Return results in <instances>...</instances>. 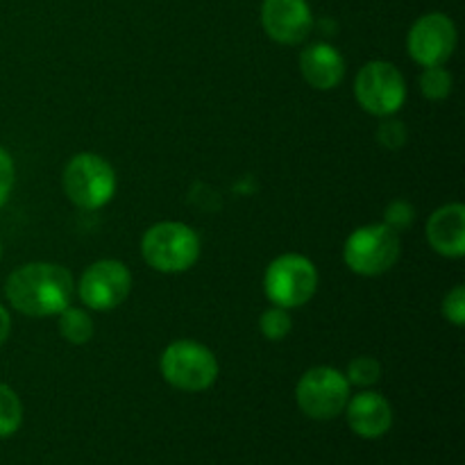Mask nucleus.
<instances>
[{
  "instance_id": "nucleus-1",
  "label": "nucleus",
  "mask_w": 465,
  "mask_h": 465,
  "mask_svg": "<svg viewBox=\"0 0 465 465\" xmlns=\"http://www.w3.org/2000/svg\"><path fill=\"white\" fill-rule=\"evenodd\" d=\"M5 295L25 316H57L71 304L73 277L57 263H25L7 277Z\"/></svg>"
},
{
  "instance_id": "nucleus-2",
  "label": "nucleus",
  "mask_w": 465,
  "mask_h": 465,
  "mask_svg": "<svg viewBox=\"0 0 465 465\" xmlns=\"http://www.w3.org/2000/svg\"><path fill=\"white\" fill-rule=\"evenodd\" d=\"M141 252L154 271L184 272L198 262L200 239L184 223H157L141 239Z\"/></svg>"
},
{
  "instance_id": "nucleus-3",
  "label": "nucleus",
  "mask_w": 465,
  "mask_h": 465,
  "mask_svg": "<svg viewBox=\"0 0 465 465\" xmlns=\"http://www.w3.org/2000/svg\"><path fill=\"white\" fill-rule=\"evenodd\" d=\"M162 375L173 389L184 393H200L212 389L218 380V361L209 348L198 341H175L162 354Z\"/></svg>"
},
{
  "instance_id": "nucleus-4",
  "label": "nucleus",
  "mask_w": 465,
  "mask_h": 465,
  "mask_svg": "<svg viewBox=\"0 0 465 465\" xmlns=\"http://www.w3.org/2000/svg\"><path fill=\"white\" fill-rule=\"evenodd\" d=\"M64 191L80 209H100L116 193V173L100 154H75L64 168Z\"/></svg>"
},
{
  "instance_id": "nucleus-5",
  "label": "nucleus",
  "mask_w": 465,
  "mask_h": 465,
  "mask_svg": "<svg viewBox=\"0 0 465 465\" xmlns=\"http://www.w3.org/2000/svg\"><path fill=\"white\" fill-rule=\"evenodd\" d=\"M400 257V236L389 225H363L348 236L343 259L357 275L377 277L395 266Z\"/></svg>"
},
{
  "instance_id": "nucleus-6",
  "label": "nucleus",
  "mask_w": 465,
  "mask_h": 465,
  "mask_svg": "<svg viewBox=\"0 0 465 465\" xmlns=\"http://www.w3.org/2000/svg\"><path fill=\"white\" fill-rule=\"evenodd\" d=\"M348 400V377L330 366L312 368L295 386V402L312 420H334L345 411Z\"/></svg>"
},
{
  "instance_id": "nucleus-7",
  "label": "nucleus",
  "mask_w": 465,
  "mask_h": 465,
  "mask_svg": "<svg viewBox=\"0 0 465 465\" xmlns=\"http://www.w3.org/2000/svg\"><path fill=\"white\" fill-rule=\"evenodd\" d=\"M318 289L316 266L302 254H282L268 266L263 291L275 307H302Z\"/></svg>"
},
{
  "instance_id": "nucleus-8",
  "label": "nucleus",
  "mask_w": 465,
  "mask_h": 465,
  "mask_svg": "<svg viewBox=\"0 0 465 465\" xmlns=\"http://www.w3.org/2000/svg\"><path fill=\"white\" fill-rule=\"evenodd\" d=\"M354 95L368 114L391 116L407 100V82L389 62H368L354 80Z\"/></svg>"
},
{
  "instance_id": "nucleus-9",
  "label": "nucleus",
  "mask_w": 465,
  "mask_h": 465,
  "mask_svg": "<svg viewBox=\"0 0 465 465\" xmlns=\"http://www.w3.org/2000/svg\"><path fill=\"white\" fill-rule=\"evenodd\" d=\"M132 289V275L125 263L103 259L84 271L77 284L82 302L95 312H112L121 307Z\"/></svg>"
},
{
  "instance_id": "nucleus-10",
  "label": "nucleus",
  "mask_w": 465,
  "mask_h": 465,
  "mask_svg": "<svg viewBox=\"0 0 465 465\" xmlns=\"http://www.w3.org/2000/svg\"><path fill=\"white\" fill-rule=\"evenodd\" d=\"M457 48V27L445 14H425L409 30L407 50L420 66H443Z\"/></svg>"
},
{
  "instance_id": "nucleus-11",
  "label": "nucleus",
  "mask_w": 465,
  "mask_h": 465,
  "mask_svg": "<svg viewBox=\"0 0 465 465\" xmlns=\"http://www.w3.org/2000/svg\"><path fill=\"white\" fill-rule=\"evenodd\" d=\"M262 25L277 44H302L313 27L312 7L307 0H263Z\"/></svg>"
},
{
  "instance_id": "nucleus-12",
  "label": "nucleus",
  "mask_w": 465,
  "mask_h": 465,
  "mask_svg": "<svg viewBox=\"0 0 465 465\" xmlns=\"http://www.w3.org/2000/svg\"><path fill=\"white\" fill-rule=\"evenodd\" d=\"M345 416H348L350 430L368 440L381 439L393 427V409L389 400L372 391H363L350 398L345 404Z\"/></svg>"
},
{
  "instance_id": "nucleus-13",
  "label": "nucleus",
  "mask_w": 465,
  "mask_h": 465,
  "mask_svg": "<svg viewBox=\"0 0 465 465\" xmlns=\"http://www.w3.org/2000/svg\"><path fill=\"white\" fill-rule=\"evenodd\" d=\"M427 241L431 248L448 259L465 254V209L463 204H443L427 221Z\"/></svg>"
},
{
  "instance_id": "nucleus-14",
  "label": "nucleus",
  "mask_w": 465,
  "mask_h": 465,
  "mask_svg": "<svg viewBox=\"0 0 465 465\" xmlns=\"http://www.w3.org/2000/svg\"><path fill=\"white\" fill-rule=\"evenodd\" d=\"M300 71L309 86L330 91L339 86L345 75V62L339 50L330 44H313L300 54Z\"/></svg>"
},
{
  "instance_id": "nucleus-15",
  "label": "nucleus",
  "mask_w": 465,
  "mask_h": 465,
  "mask_svg": "<svg viewBox=\"0 0 465 465\" xmlns=\"http://www.w3.org/2000/svg\"><path fill=\"white\" fill-rule=\"evenodd\" d=\"M59 334L73 345L89 343L94 336V321L89 313L77 307H66L59 313Z\"/></svg>"
},
{
  "instance_id": "nucleus-16",
  "label": "nucleus",
  "mask_w": 465,
  "mask_h": 465,
  "mask_svg": "<svg viewBox=\"0 0 465 465\" xmlns=\"http://www.w3.org/2000/svg\"><path fill=\"white\" fill-rule=\"evenodd\" d=\"M23 422V404L7 384H0V439H9Z\"/></svg>"
},
{
  "instance_id": "nucleus-17",
  "label": "nucleus",
  "mask_w": 465,
  "mask_h": 465,
  "mask_svg": "<svg viewBox=\"0 0 465 465\" xmlns=\"http://www.w3.org/2000/svg\"><path fill=\"white\" fill-rule=\"evenodd\" d=\"M420 91L427 100H443L452 94V75L443 66L425 68L420 77Z\"/></svg>"
},
{
  "instance_id": "nucleus-18",
  "label": "nucleus",
  "mask_w": 465,
  "mask_h": 465,
  "mask_svg": "<svg viewBox=\"0 0 465 465\" xmlns=\"http://www.w3.org/2000/svg\"><path fill=\"white\" fill-rule=\"evenodd\" d=\"M291 327H293V322H291L289 312L282 307L266 309L259 318V330L268 341H282L284 336H289Z\"/></svg>"
},
{
  "instance_id": "nucleus-19",
  "label": "nucleus",
  "mask_w": 465,
  "mask_h": 465,
  "mask_svg": "<svg viewBox=\"0 0 465 465\" xmlns=\"http://www.w3.org/2000/svg\"><path fill=\"white\" fill-rule=\"evenodd\" d=\"M348 381L350 386H372L375 381H380L381 377V366L377 359L372 357H359L354 359L348 366Z\"/></svg>"
},
{
  "instance_id": "nucleus-20",
  "label": "nucleus",
  "mask_w": 465,
  "mask_h": 465,
  "mask_svg": "<svg viewBox=\"0 0 465 465\" xmlns=\"http://www.w3.org/2000/svg\"><path fill=\"white\" fill-rule=\"evenodd\" d=\"M443 316L448 318L452 325L463 327L465 322V289L463 286H454L443 300Z\"/></svg>"
},
{
  "instance_id": "nucleus-21",
  "label": "nucleus",
  "mask_w": 465,
  "mask_h": 465,
  "mask_svg": "<svg viewBox=\"0 0 465 465\" xmlns=\"http://www.w3.org/2000/svg\"><path fill=\"white\" fill-rule=\"evenodd\" d=\"M384 216H386L384 225H389L391 230L395 232L407 230L413 221V207L409 203H404V200H395V203H391L389 207H386Z\"/></svg>"
},
{
  "instance_id": "nucleus-22",
  "label": "nucleus",
  "mask_w": 465,
  "mask_h": 465,
  "mask_svg": "<svg viewBox=\"0 0 465 465\" xmlns=\"http://www.w3.org/2000/svg\"><path fill=\"white\" fill-rule=\"evenodd\" d=\"M377 136H380L381 145H386V148L391 150L402 148L404 141H407V127H404L400 121H384L380 125Z\"/></svg>"
},
{
  "instance_id": "nucleus-23",
  "label": "nucleus",
  "mask_w": 465,
  "mask_h": 465,
  "mask_svg": "<svg viewBox=\"0 0 465 465\" xmlns=\"http://www.w3.org/2000/svg\"><path fill=\"white\" fill-rule=\"evenodd\" d=\"M14 175H16V171H14L12 154L0 148V207L9 200V193L14 189Z\"/></svg>"
},
{
  "instance_id": "nucleus-24",
  "label": "nucleus",
  "mask_w": 465,
  "mask_h": 465,
  "mask_svg": "<svg viewBox=\"0 0 465 465\" xmlns=\"http://www.w3.org/2000/svg\"><path fill=\"white\" fill-rule=\"evenodd\" d=\"M9 330H12V318H9L7 309H5L3 304H0V345H3L5 341H7Z\"/></svg>"
}]
</instances>
